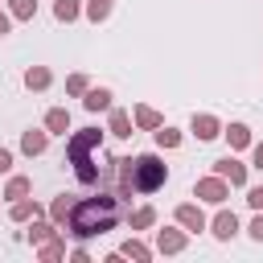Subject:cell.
I'll return each instance as SVG.
<instances>
[{
  "label": "cell",
  "mask_w": 263,
  "mask_h": 263,
  "mask_svg": "<svg viewBox=\"0 0 263 263\" xmlns=\"http://www.w3.org/2000/svg\"><path fill=\"white\" fill-rule=\"evenodd\" d=\"M115 222H119V201H115V197H107V193L74 201V205H70V218H66V226H70V234H74V238L107 234V230H115Z\"/></svg>",
  "instance_id": "1"
},
{
  "label": "cell",
  "mask_w": 263,
  "mask_h": 263,
  "mask_svg": "<svg viewBox=\"0 0 263 263\" xmlns=\"http://www.w3.org/2000/svg\"><path fill=\"white\" fill-rule=\"evenodd\" d=\"M119 164V197H132V193H156L164 181H168V168L160 156L144 152V156H132V160H115Z\"/></svg>",
  "instance_id": "2"
},
{
  "label": "cell",
  "mask_w": 263,
  "mask_h": 263,
  "mask_svg": "<svg viewBox=\"0 0 263 263\" xmlns=\"http://www.w3.org/2000/svg\"><path fill=\"white\" fill-rule=\"evenodd\" d=\"M99 144H103V132H99V127H82V132H74L70 144H66V156H70L74 177H78L82 185H99V168H95V160H90V152H95Z\"/></svg>",
  "instance_id": "3"
},
{
  "label": "cell",
  "mask_w": 263,
  "mask_h": 263,
  "mask_svg": "<svg viewBox=\"0 0 263 263\" xmlns=\"http://www.w3.org/2000/svg\"><path fill=\"white\" fill-rule=\"evenodd\" d=\"M193 197H201V201H214V205H222L226 197H230V181L226 177H201L197 185H193Z\"/></svg>",
  "instance_id": "4"
},
{
  "label": "cell",
  "mask_w": 263,
  "mask_h": 263,
  "mask_svg": "<svg viewBox=\"0 0 263 263\" xmlns=\"http://www.w3.org/2000/svg\"><path fill=\"white\" fill-rule=\"evenodd\" d=\"M214 173H218V177H226L230 185H247V164H242V160H234V156L214 160Z\"/></svg>",
  "instance_id": "5"
},
{
  "label": "cell",
  "mask_w": 263,
  "mask_h": 263,
  "mask_svg": "<svg viewBox=\"0 0 263 263\" xmlns=\"http://www.w3.org/2000/svg\"><path fill=\"white\" fill-rule=\"evenodd\" d=\"M177 222L185 226V230H205V214H201V205H193V201H185V205H177Z\"/></svg>",
  "instance_id": "6"
},
{
  "label": "cell",
  "mask_w": 263,
  "mask_h": 263,
  "mask_svg": "<svg viewBox=\"0 0 263 263\" xmlns=\"http://www.w3.org/2000/svg\"><path fill=\"white\" fill-rule=\"evenodd\" d=\"M185 230H156V251L160 255H177V251H185Z\"/></svg>",
  "instance_id": "7"
},
{
  "label": "cell",
  "mask_w": 263,
  "mask_h": 263,
  "mask_svg": "<svg viewBox=\"0 0 263 263\" xmlns=\"http://www.w3.org/2000/svg\"><path fill=\"white\" fill-rule=\"evenodd\" d=\"M193 136L197 140H214V136H222V123L214 115H193Z\"/></svg>",
  "instance_id": "8"
},
{
  "label": "cell",
  "mask_w": 263,
  "mask_h": 263,
  "mask_svg": "<svg viewBox=\"0 0 263 263\" xmlns=\"http://www.w3.org/2000/svg\"><path fill=\"white\" fill-rule=\"evenodd\" d=\"M66 127H70V111H66V107H53V111L45 115V132H49V136H66Z\"/></svg>",
  "instance_id": "9"
},
{
  "label": "cell",
  "mask_w": 263,
  "mask_h": 263,
  "mask_svg": "<svg viewBox=\"0 0 263 263\" xmlns=\"http://www.w3.org/2000/svg\"><path fill=\"white\" fill-rule=\"evenodd\" d=\"M45 144H49V132H25V136H21L25 156H41V152H45Z\"/></svg>",
  "instance_id": "10"
},
{
  "label": "cell",
  "mask_w": 263,
  "mask_h": 263,
  "mask_svg": "<svg viewBox=\"0 0 263 263\" xmlns=\"http://www.w3.org/2000/svg\"><path fill=\"white\" fill-rule=\"evenodd\" d=\"M82 103H86V111H107V107H111V90H107V86H90Z\"/></svg>",
  "instance_id": "11"
},
{
  "label": "cell",
  "mask_w": 263,
  "mask_h": 263,
  "mask_svg": "<svg viewBox=\"0 0 263 263\" xmlns=\"http://www.w3.org/2000/svg\"><path fill=\"white\" fill-rule=\"evenodd\" d=\"M234 230H238V218H234V210H222V214L214 218V234H218V238H234Z\"/></svg>",
  "instance_id": "12"
},
{
  "label": "cell",
  "mask_w": 263,
  "mask_h": 263,
  "mask_svg": "<svg viewBox=\"0 0 263 263\" xmlns=\"http://www.w3.org/2000/svg\"><path fill=\"white\" fill-rule=\"evenodd\" d=\"M25 86H29V90H45V86H49V70H45V66H29V70H25Z\"/></svg>",
  "instance_id": "13"
},
{
  "label": "cell",
  "mask_w": 263,
  "mask_h": 263,
  "mask_svg": "<svg viewBox=\"0 0 263 263\" xmlns=\"http://www.w3.org/2000/svg\"><path fill=\"white\" fill-rule=\"evenodd\" d=\"M37 214H41V205H37V201H29V197L12 201V222H29V218H37Z\"/></svg>",
  "instance_id": "14"
},
{
  "label": "cell",
  "mask_w": 263,
  "mask_h": 263,
  "mask_svg": "<svg viewBox=\"0 0 263 263\" xmlns=\"http://www.w3.org/2000/svg\"><path fill=\"white\" fill-rule=\"evenodd\" d=\"M226 140H230V148H247L251 144V127L247 123H230L226 127Z\"/></svg>",
  "instance_id": "15"
},
{
  "label": "cell",
  "mask_w": 263,
  "mask_h": 263,
  "mask_svg": "<svg viewBox=\"0 0 263 263\" xmlns=\"http://www.w3.org/2000/svg\"><path fill=\"white\" fill-rule=\"evenodd\" d=\"M136 123H140V127H148V132H156L164 119H160V111H152V107H136Z\"/></svg>",
  "instance_id": "16"
},
{
  "label": "cell",
  "mask_w": 263,
  "mask_h": 263,
  "mask_svg": "<svg viewBox=\"0 0 263 263\" xmlns=\"http://www.w3.org/2000/svg\"><path fill=\"white\" fill-rule=\"evenodd\" d=\"M119 251H123L127 259H136V263H148V259H152V251H148L144 242H136V238H127V242H123Z\"/></svg>",
  "instance_id": "17"
},
{
  "label": "cell",
  "mask_w": 263,
  "mask_h": 263,
  "mask_svg": "<svg viewBox=\"0 0 263 263\" xmlns=\"http://www.w3.org/2000/svg\"><path fill=\"white\" fill-rule=\"evenodd\" d=\"M111 136H132V115L127 111H111Z\"/></svg>",
  "instance_id": "18"
},
{
  "label": "cell",
  "mask_w": 263,
  "mask_h": 263,
  "mask_svg": "<svg viewBox=\"0 0 263 263\" xmlns=\"http://www.w3.org/2000/svg\"><path fill=\"white\" fill-rule=\"evenodd\" d=\"M70 205H74V201H70V197H66V193H62V197H58V201H53V205H49V218H53V222H58V226H66V218H70Z\"/></svg>",
  "instance_id": "19"
},
{
  "label": "cell",
  "mask_w": 263,
  "mask_h": 263,
  "mask_svg": "<svg viewBox=\"0 0 263 263\" xmlns=\"http://www.w3.org/2000/svg\"><path fill=\"white\" fill-rule=\"evenodd\" d=\"M49 238H58V230H53L49 222H37V218H33V230H29V242H49Z\"/></svg>",
  "instance_id": "20"
},
{
  "label": "cell",
  "mask_w": 263,
  "mask_h": 263,
  "mask_svg": "<svg viewBox=\"0 0 263 263\" xmlns=\"http://www.w3.org/2000/svg\"><path fill=\"white\" fill-rule=\"evenodd\" d=\"M62 255H66V242H62V238H49V242H41V259H45V263H58Z\"/></svg>",
  "instance_id": "21"
},
{
  "label": "cell",
  "mask_w": 263,
  "mask_h": 263,
  "mask_svg": "<svg viewBox=\"0 0 263 263\" xmlns=\"http://www.w3.org/2000/svg\"><path fill=\"white\" fill-rule=\"evenodd\" d=\"M86 16L99 25V21H107L111 16V0H86Z\"/></svg>",
  "instance_id": "22"
},
{
  "label": "cell",
  "mask_w": 263,
  "mask_h": 263,
  "mask_svg": "<svg viewBox=\"0 0 263 263\" xmlns=\"http://www.w3.org/2000/svg\"><path fill=\"white\" fill-rule=\"evenodd\" d=\"M8 8H12V16H16V21H33L37 0H8Z\"/></svg>",
  "instance_id": "23"
},
{
  "label": "cell",
  "mask_w": 263,
  "mask_h": 263,
  "mask_svg": "<svg viewBox=\"0 0 263 263\" xmlns=\"http://www.w3.org/2000/svg\"><path fill=\"white\" fill-rule=\"evenodd\" d=\"M152 222H156V210H152V205H144V210L132 214V230H148Z\"/></svg>",
  "instance_id": "24"
},
{
  "label": "cell",
  "mask_w": 263,
  "mask_h": 263,
  "mask_svg": "<svg viewBox=\"0 0 263 263\" xmlns=\"http://www.w3.org/2000/svg\"><path fill=\"white\" fill-rule=\"evenodd\" d=\"M156 144H160V148H177V144H181V132H173V127L160 123V127H156Z\"/></svg>",
  "instance_id": "25"
},
{
  "label": "cell",
  "mask_w": 263,
  "mask_h": 263,
  "mask_svg": "<svg viewBox=\"0 0 263 263\" xmlns=\"http://www.w3.org/2000/svg\"><path fill=\"white\" fill-rule=\"evenodd\" d=\"M25 193H29V177H12L8 189H4V197H12V201H21Z\"/></svg>",
  "instance_id": "26"
},
{
  "label": "cell",
  "mask_w": 263,
  "mask_h": 263,
  "mask_svg": "<svg viewBox=\"0 0 263 263\" xmlns=\"http://www.w3.org/2000/svg\"><path fill=\"white\" fill-rule=\"evenodd\" d=\"M53 16H58V21H74V16H78V0H58V4H53Z\"/></svg>",
  "instance_id": "27"
},
{
  "label": "cell",
  "mask_w": 263,
  "mask_h": 263,
  "mask_svg": "<svg viewBox=\"0 0 263 263\" xmlns=\"http://www.w3.org/2000/svg\"><path fill=\"white\" fill-rule=\"evenodd\" d=\"M66 90H70V95H86V90H90V86H86V74H70V78H66Z\"/></svg>",
  "instance_id": "28"
},
{
  "label": "cell",
  "mask_w": 263,
  "mask_h": 263,
  "mask_svg": "<svg viewBox=\"0 0 263 263\" xmlns=\"http://www.w3.org/2000/svg\"><path fill=\"white\" fill-rule=\"evenodd\" d=\"M251 238H255V242H263V210H259V214H255V222H251Z\"/></svg>",
  "instance_id": "29"
},
{
  "label": "cell",
  "mask_w": 263,
  "mask_h": 263,
  "mask_svg": "<svg viewBox=\"0 0 263 263\" xmlns=\"http://www.w3.org/2000/svg\"><path fill=\"white\" fill-rule=\"evenodd\" d=\"M247 201H251L255 210H263V185H255V189H247Z\"/></svg>",
  "instance_id": "30"
},
{
  "label": "cell",
  "mask_w": 263,
  "mask_h": 263,
  "mask_svg": "<svg viewBox=\"0 0 263 263\" xmlns=\"http://www.w3.org/2000/svg\"><path fill=\"white\" fill-rule=\"evenodd\" d=\"M8 168H12V152H8V148H0V173H8Z\"/></svg>",
  "instance_id": "31"
},
{
  "label": "cell",
  "mask_w": 263,
  "mask_h": 263,
  "mask_svg": "<svg viewBox=\"0 0 263 263\" xmlns=\"http://www.w3.org/2000/svg\"><path fill=\"white\" fill-rule=\"evenodd\" d=\"M255 168H263V140L255 144Z\"/></svg>",
  "instance_id": "32"
},
{
  "label": "cell",
  "mask_w": 263,
  "mask_h": 263,
  "mask_svg": "<svg viewBox=\"0 0 263 263\" xmlns=\"http://www.w3.org/2000/svg\"><path fill=\"white\" fill-rule=\"evenodd\" d=\"M4 33H8V16L0 12V37H4Z\"/></svg>",
  "instance_id": "33"
}]
</instances>
